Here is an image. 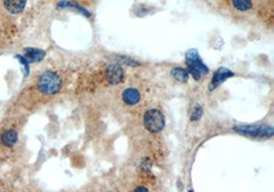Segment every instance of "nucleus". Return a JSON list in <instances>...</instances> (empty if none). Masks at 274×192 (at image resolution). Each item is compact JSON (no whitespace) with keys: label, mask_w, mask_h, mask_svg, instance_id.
Wrapping results in <instances>:
<instances>
[{"label":"nucleus","mask_w":274,"mask_h":192,"mask_svg":"<svg viewBox=\"0 0 274 192\" xmlns=\"http://www.w3.org/2000/svg\"><path fill=\"white\" fill-rule=\"evenodd\" d=\"M17 58L20 60V62L23 64V66H24V68H25V70H26V73H25V76H27L28 75V73H29V65H28V61H27V59H25L24 57H22V56H20V55H18L17 56Z\"/></svg>","instance_id":"2eb2a0df"},{"label":"nucleus","mask_w":274,"mask_h":192,"mask_svg":"<svg viewBox=\"0 0 274 192\" xmlns=\"http://www.w3.org/2000/svg\"><path fill=\"white\" fill-rule=\"evenodd\" d=\"M229 3L238 13H248L254 8L253 0H230Z\"/></svg>","instance_id":"1a4fd4ad"},{"label":"nucleus","mask_w":274,"mask_h":192,"mask_svg":"<svg viewBox=\"0 0 274 192\" xmlns=\"http://www.w3.org/2000/svg\"><path fill=\"white\" fill-rule=\"evenodd\" d=\"M104 76L109 85L116 86L122 82L124 77V72L123 69L119 65L112 64L105 69Z\"/></svg>","instance_id":"39448f33"},{"label":"nucleus","mask_w":274,"mask_h":192,"mask_svg":"<svg viewBox=\"0 0 274 192\" xmlns=\"http://www.w3.org/2000/svg\"><path fill=\"white\" fill-rule=\"evenodd\" d=\"M135 190H136V191H143V190L148 191V189H147V188H145V187H139V188H136Z\"/></svg>","instance_id":"dca6fc26"},{"label":"nucleus","mask_w":274,"mask_h":192,"mask_svg":"<svg viewBox=\"0 0 274 192\" xmlns=\"http://www.w3.org/2000/svg\"><path fill=\"white\" fill-rule=\"evenodd\" d=\"M232 76H234V73L229 69L224 68V67L219 68L213 75V78L211 81V87H210L211 91L220 87L225 80H227L228 78H230Z\"/></svg>","instance_id":"423d86ee"},{"label":"nucleus","mask_w":274,"mask_h":192,"mask_svg":"<svg viewBox=\"0 0 274 192\" xmlns=\"http://www.w3.org/2000/svg\"><path fill=\"white\" fill-rule=\"evenodd\" d=\"M5 9L11 15H19L25 9L27 0H3Z\"/></svg>","instance_id":"0eeeda50"},{"label":"nucleus","mask_w":274,"mask_h":192,"mask_svg":"<svg viewBox=\"0 0 274 192\" xmlns=\"http://www.w3.org/2000/svg\"><path fill=\"white\" fill-rule=\"evenodd\" d=\"M202 115V109H201V107L197 106L196 108H194V110L192 111V114H191V121L195 122V121H198V119L201 117Z\"/></svg>","instance_id":"4468645a"},{"label":"nucleus","mask_w":274,"mask_h":192,"mask_svg":"<svg viewBox=\"0 0 274 192\" xmlns=\"http://www.w3.org/2000/svg\"><path fill=\"white\" fill-rule=\"evenodd\" d=\"M234 130L241 135L253 138L269 139L273 136V128L270 126H237Z\"/></svg>","instance_id":"20e7f679"},{"label":"nucleus","mask_w":274,"mask_h":192,"mask_svg":"<svg viewBox=\"0 0 274 192\" xmlns=\"http://www.w3.org/2000/svg\"><path fill=\"white\" fill-rule=\"evenodd\" d=\"M62 88V79L53 71H46L38 79V89L44 95H55Z\"/></svg>","instance_id":"f257e3e1"},{"label":"nucleus","mask_w":274,"mask_h":192,"mask_svg":"<svg viewBox=\"0 0 274 192\" xmlns=\"http://www.w3.org/2000/svg\"><path fill=\"white\" fill-rule=\"evenodd\" d=\"M141 100L140 92L134 88H128L122 93V101L129 106L136 105Z\"/></svg>","instance_id":"6e6552de"},{"label":"nucleus","mask_w":274,"mask_h":192,"mask_svg":"<svg viewBox=\"0 0 274 192\" xmlns=\"http://www.w3.org/2000/svg\"><path fill=\"white\" fill-rule=\"evenodd\" d=\"M25 55L30 62H40L45 56V52L38 49H26Z\"/></svg>","instance_id":"9b49d317"},{"label":"nucleus","mask_w":274,"mask_h":192,"mask_svg":"<svg viewBox=\"0 0 274 192\" xmlns=\"http://www.w3.org/2000/svg\"><path fill=\"white\" fill-rule=\"evenodd\" d=\"M58 7L59 8H73L75 10H77L78 13H80L81 15L83 16H86L88 18L91 17V14H90V11L87 10L86 8H83L82 6H80L79 4L75 3V2H71V1H61V2H59L58 4Z\"/></svg>","instance_id":"f8f14e48"},{"label":"nucleus","mask_w":274,"mask_h":192,"mask_svg":"<svg viewBox=\"0 0 274 192\" xmlns=\"http://www.w3.org/2000/svg\"><path fill=\"white\" fill-rule=\"evenodd\" d=\"M145 128L152 134H157L162 130L165 125L164 116L158 109H149L143 117Z\"/></svg>","instance_id":"7ed1b4c3"},{"label":"nucleus","mask_w":274,"mask_h":192,"mask_svg":"<svg viewBox=\"0 0 274 192\" xmlns=\"http://www.w3.org/2000/svg\"><path fill=\"white\" fill-rule=\"evenodd\" d=\"M186 65L189 74H191L195 80H199L209 72L208 67L201 61L198 53L195 50L189 51L186 54Z\"/></svg>","instance_id":"f03ea898"},{"label":"nucleus","mask_w":274,"mask_h":192,"mask_svg":"<svg viewBox=\"0 0 274 192\" xmlns=\"http://www.w3.org/2000/svg\"><path fill=\"white\" fill-rule=\"evenodd\" d=\"M18 141V134L14 129H6L1 135V142L7 147H13Z\"/></svg>","instance_id":"9d476101"},{"label":"nucleus","mask_w":274,"mask_h":192,"mask_svg":"<svg viewBox=\"0 0 274 192\" xmlns=\"http://www.w3.org/2000/svg\"><path fill=\"white\" fill-rule=\"evenodd\" d=\"M171 75L173 78H175L176 80L180 81V82H186L189 78V72L188 70L181 68V67H177L174 68L171 72Z\"/></svg>","instance_id":"ddd939ff"}]
</instances>
